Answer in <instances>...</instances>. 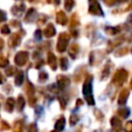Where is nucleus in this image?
Instances as JSON below:
<instances>
[{
  "mask_svg": "<svg viewBox=\"0 0 132 132\" xmlns=\"http://www.w3.org/2000/svg\"><path fill=\"white\" fill-rule=\"evenodd\" d=\"M91 80H92V76H88V79L85 81V85L82 87V93H84L85 98L88 101V103L89 104H94V99H93V96H92Z\"/></svg>",
  "mask_w": 132,
  "mask_h": 132,
  "instance_id": "nucleus-1",
  "label": "nucleus"
},
{
  "mask_svg": "<svg viewBox=\"0 0 132 132\" xmlns=\"http://www.w3.org/2000/svg\"><path fill=\"white\" fill-rule=\"evenodd\" d=\"M127 71L126 70H123V69H119L116 73H114V75H113V79H112V82L113 84H116L117 86H122L124 82H125V80H126V78H127Z\"/></svg>",
  "mask_w": 132,
  "mask_h": 132,
  "instance_id": "nucleus-2",
  "label": "nucleus"
},
{
  "mask_svg": "<svg viewBox=\"0 0 132 132\" xmlns=\"http://www.w3.org/2000/svg\"><path fill=\"white\" fill-rule=\"evenodd\" d=\"M90 12L94 14H102V10L96 0H90Z\"/></svg>",
  "mask_w": 132,
  "mask_h": 132,
  "instance_id": "nucleus-3",
  "label": "nucleus"
},
{
  "mask_svg": "<svg viewBox=\"0 0 132 132\" xmlns=\"http://www.w3.org/2000/svg\"><path fill=\"white\" fill-rule=\"evenodd\" d=\"M68 39H69V37H68V35H67L66 33L61 34V37H60V43H59V51L62 52V51L65 50V47H66V43H67Z\"/></svg>",
  "mask_w": 132,
  "mask_h": 132,
  "instance_id": "nucleus-4",
  "label": "nucleus"
},
{
  "mask_svg": "<svg viewBox=\"0 0 132 132\" xmlns=\"http://www.w3.org/2000/svg\"><path fill=\"white\" fill-rule=\"evenodd\" d=\"M128 94H129L128 90H127V89H124V91L121 93V95H120V97H119V100H118L119 104H124V103L126 102V100H127V98H128Z\"/></svg>",
  "mask_w": 132,
  "mask_h": 132,
  "instance_id": "nucleus-5",
  "label": "nucleus"
},
{
  "mask_svg": "<svg viewBox=\"0 0 132 132\" xmlns=\"http://www.w3.org/2000/svg\"><path fill=\"white\" fill-rule=\"evenodd\" d=\"M111 125H112L113 129L117 130V131H120L121 128H122V123H121V121H120L119 119H117V118H112V119H111Z\"/></svg>",
  "mask_w": 132,
  "mask_h": 132,
  "instance_id": "nucleus-6",
  "label": "nucleus"
},
{
  "mask_svg": "<svg viewBox=\"0 0 132 132\" xmlns=\"http://www.w3.org/2000/svg\"><path fill=\"white\" fill-rule=\"evenodd\" d=\"M77 51H78V46H77V44H74V43H73V44L70 45V51H69V53H70V56H71L72 58L75 57Z\"/></svg>",
  "mask_w": 132,
  "mask_h": 132,
  "instance_id": "nucleus-7",
  "label": "nucleus"
},
{
  "mask_svg": "<svg viewBox=\"0 0 132 132\" xmlns=\"http://www.w3.org/2000/svg\"><path fill=\"white\" fill-rule=\"evenodd\" d=\"M73 4H74L73 0H66V1H65V7H66V9H67V10H71Z\"/></svg>",
  "mask_w": 132,
  "mask_h": 132,
  "instance_id": "nucleus-8",
  "label": "nucleus"
},
{
  "mask_svg": "<svg viewBox=\"0 0 132 132\" xmlns=\"http://www.w3.org/2000/svg\"><path fill=\"white\" fill-rule=\"evenodd\" d=\"M119 114H121L123 118H127L129 114V110L128 109H120L119 110Z\"/></svg>",
  "mask_w": 132,
  "mask_h": 132,
  "instance_id": "nucleus-9",
  "label": "nucleus"
},
{
  "mask_svg": "<svg viewBox=\"0 0 132 132\" xmlns=\"http://www.w3.org/2000/svg\"><path fill=\"white\" fill-rule=\"evenodd\" d=\"M125 130L127 132H132V122H127L126 125H125Z\"/></svg>",
  "mask_w": 132,
  "mask_h": 132,
  "instance_id": "nucleus-10",
  "label": "nucleus"
},
{
  "mask_svg": "<svg viewBox=\"0 0 132 132\" xmlns=\"http://www.w3.org/2000/svg\"><path fill=\"white\" fill-rule=\"evenodd\" d=\"M59 16H60V20H61V21H60V23H62V24H65L67 19H66V16L64 15V13H63L62 11H60V13H59Z\"/></svg>",
  "mask_w": 132,
  "mask_h": 132,
  "instance_id": "nucleus-11",
  "label": "nucleus"
},
{
  "mask_svg": "<svg viewBox=\"0 0 132 132\" xmlns=\"http://www.w3.org/2000/svg\"><path fill=\"white\" fill-rule=\"evenodd\" d=\"M64 124H65V121H64L63 119H61V121H60L59 123H57V128L59 127V129H60V130H61V129H63Z\"/></svg>",
  "mask_w": 132,
  "mask_h": 132,
  "instance_id": "nucleus-12",
  "label": "nucleus"
},
{
  "mask_svg": "<svg viewBox=\"0 0 132 132\" xmlns=\"http://www.w3.org/2000/svg\"><path fill=\"white\" fill-rule=\"evenodd\" d=\"M76 121H77V117L76 116H74V114H72L71 116V121H70V125L71 126H73L75 123H76Z\"/></svg>",
  "mask_w": 132,
  "mask_h": 132,
  "instance_id": "nucleus-13",
  "label": "nucleus"
},
{
  "mask_svg": "<svg viewBox=\"0 0 132 132\" xmlns=\"http://www.w3.org/2000/svg\"><path fill=\"white\" fill-rule=\"evenodd\" d=\"M131 87H132V80H131Z\"/></svg>",
  "mask_w": 132,
  "mask_h": 132,
  "instance_id": "nucleus-14",
  "label": "nucleus"
},
{
  "mask_svg": "<svg viewBox=\"0 0 132 132\" xmlns=\"http://www.w3.org/2000/svg\"><path fill=\"white\" fill-rule=\"evenodd\" d=\"M131 52H132V48H131Z\"/></svg>",
  "mask_w": 132,
  "mask_h": 132,
  "instance_id": "nucleus-15",
  "label": "nucleus"
}]
</instances>
